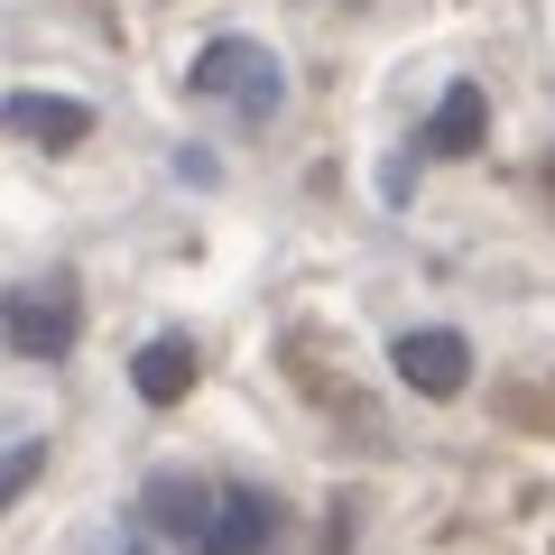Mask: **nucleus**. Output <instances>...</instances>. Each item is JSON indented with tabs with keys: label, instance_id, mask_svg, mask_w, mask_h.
<instances>
[{
	"label": "nucleus",
	"instance_id": "f03ea898",
	"mask_svg": "<svg viewBox=\"0 0 555 555\" xmlns=\"http://www.w3.org/2000/svg\"><path fill=\"white\" fill-rule=\"evenodd\" d=\"M75 334H83V306H75L65 278H47V287H10V297H0V343H10L20 361H65Z\"/></svg>",
	"mask_w": 555,
	"mask_h": 555
},
{
	"label": "nucleus",
	"instance_id": "0eeeda50",
	"mask_svg": "<svg viewBox=\"0 0 555 555\" xmlns=\"http://www.w3.org/2000/svg\"><path fill=\"white\" fill-rule=\"evenodd\" d=\"M481 130H491V102H481V83H454V93L436 102V120H426V158H473L481 149Z\"/></svg>",
	"mask_w": 555,
	"mask_h": 555
},
{
	"label": "nucleus",
	"instance_id": "7ed1b4c3",
	"mask_svg": "<svg viewBox=\"0 0 555 555\" xmlns=\"http://www.w3.org/2000/svg\"><path fill=\"white\" fill-rule=\"evenodd\" d=\"M269 546H278V500L250 491V481L214 491V518H204L195 555H269Z\"/></svg>",
	"mask_w": 555,
	"mask_h": 555
},
{
	"label": "nucleus",
	"instance_id": "f257e3e1",
	"mask_svg": "<svg viewBox=\"0 0 555 555\" xmlns=\"http://www.w3.org/2000/svg\"><path fill=\"white\" fill-rule=\"evenodd\" d=\"M185 83H195L204 102H232L241 120H269L278 102H287V65H278L259 38H214V47L195 56V75H185Z\"/></svg>",
	"mask_w": 555,
	"mask_h": 555
},
{
	"label": "nucleus",
	"instance_id": "1a4fd4ad",
	"mask_svg": "<svg viewBox=\"0 0 555 555\" xmlns=\"http://www.w3.org/2000/svg\"><path fill=\"white\" fill-rule=\"evenodd\" d=\"M38 473H47V444H38V436H10V444H0V509H10Z\"/></svg>",
	"mask_w": 555,
	"mask_h": 555
},
{
	"label": "nucleus",
	"instance_id": "20e7f679",
	"mask_svg": "<svg viewBox=\"0 0 555 555\" xmlns=\"http://www.w3.org/2000/svg\"><path fill=\"white\" fill-rule=\"evenodd\" d=\"M389 371L408 379L416 398H454L463 379H473V343H463V334H444V324H426V334H398Z\"/></svg>",
	"mask_w": 555,
	"mask_h": 555
},
{
	"label": "nucleus",
	"instance_id": "39448f33",
	"mask_svg": "<svg viewBox=\"0 0 555 555\" xmlns=\"http://www.w3.org/2000/svg\"><path fill=\"white\" fill-rule=\"evenodd\" d=\"M139 518H149V537H167V546L195 555L204 518H214V481H195V473H149V491H139Z\"/></svg>",
	"mask_w": 555,
	"mask_h": 555
},
{
	"label": "nucleus",
	"instance_id": "423d86ee",
	"mask_svg": "<svg viewBox=\"0 0 555 555\" xmlns=\"http://www.w3.org/2000/svg\"><path fill=\"white\" fill-rule=\"evenodd\" d=\"M0 130L38 139V149H75V139H93V112L65 102V93H10V102H0Z\"/></svg>",
	"mask_w": 555,
	"mask_h": 555
},
{
	"label": "nucleus",
	"instance_id": "6e6552de",
	"mask_svg": "<svg viewBox=\"0 0 555 555\" xmlns=\"http://www.w3.org/2000/svg\"><path fill=\"white\" fill-rule=\"evenodd\" d=\"M130 389L149 398V408H177V398L195 389V343H185V334H158L149 352L130 361Z\"/></svg>",
	"mask_w": 555,
	"mask_h": 555
}]
</instances>
